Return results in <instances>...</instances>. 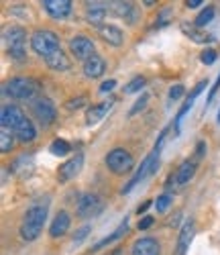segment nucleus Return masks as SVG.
Masks as SVG:
<instances>
[{
	"label": "nucleus",
	"mask_w": 220,
	"mask_h": 255,
	"mask_svg": "<svg viewBox=\"0 0 220 255\" xmlns=\"http://www.w3.org/2000/svg\"><path fill=\"white\" fill-rule=\"evenodd\" d=\"M206 86H208V82H206V80H202V82H200V84H198V86L194 88V92H192V94L188 96V100L184 102V106H182V109L178 111V115H175V133H180V123H182L184 115H186V113H188V111L192 109V106H194V100H196L198 96L202 94V90H204Z\"/></svg>",
	"instance_id": "6ab92c4d"
},
{
	"label": "nucleus",
	"mask_w": 220,
	"mask_h": 255,
	"mask_svg": "<svg viewBox=\"0 0 220 255\" xmlns=\"http://www.w3.org/2000/svg\"><path fill=\"white\" fill-rule=\"evenodd\" d=\"M153 221H155L153 217H143V219L139 221V231H147V229L153 225Z\"/></svg>",
	"instance_id": "4c0bfd02"
},
{
	"label": "nucleus",
	"mask_w": 220,
	"mask_h": 255,
	"mask_svg": "<svg viewBox=\"0 0 220 255\" xmlns=\"http://www.w3.org/2000/svg\"><path fill=\"white\" fill-rule=\"evenodd\" d=\"M112 104H114V100H104V102H100V104H94L92 109H88V113H86V123H88V125L100 123V121L110 113Z\"/></svg>",
	"instance_id": "aec40b11"
},
{
	"label": "nucleus",
	"mask_w": 220,
	"mask_h": 255,
	"mask_svg": "<svg viewBox=\"0 0 220 255\" xmlns=\"http://www.w3.org/2000/svg\"><path fill=\"white\" fill-rule=\"evenodd\" d=\"M194 239V221H186L182 231H180V237H178V255H186V251L190 249V243Z\"/></svg>",
	"instance_id": "5701e85b"
},
{
	"label": "nucleus",
	"mask_w": 220,
	"mask_h": 255,
	"mask_svg": "<svg viewBox=\"0 0 220 255\" xmlns=\"http://www.w3.org/2000/svg\"><path fill=\"white\" fill-rule=\"evenodd\" d=\"M2 90L12 100H35V96L39 94V84L33 78L16 76V78H10L4 84Z\"/></svg>",
	"instance_id": "7ed1b4c3"
},
{
	"label": "nucleus",
	"mask_w": 220,
	"mask_h": 255,
	"mask_svg": "<svg viewBox=\"0 0 220 255\" xmlns=\"http://www.w3.org/2000/svg\"><path fill=\"white\" fill-rule=\"evenodd\" d=\"M218 123H220V111H218Z\"/></svg>",
	"instance_id": "37998d69"
},
{
	"label": "nucleus",
	"mask_w": 220,
	"mask_h": 255,
	"mask_svg": "<svg viewBox=\"0 0 220 255\" xmlns=\"http://www.w3.org/2000/svg\"><path fill=\"white\" fill-rule=\"evenodd\" d=\"M4 41L8 45V55L14 61H25L27 59V31L18 25H12L4 31Z\"/></svg>",
	"instance_id": "20e7f679"
},
{
	"label": "nucleus",
	"mask_w": 220,
	"mask_h": 255,
	"mask_svg": "<svg viewBox=\"0 0 220 255\" xmlns=\"http://www.w3.org/2000/svg\"><path fill=\"white\" fill-rule=\"evenodd\" d=\"M0 125H2V129L12 131L20 143H31L37 139V129L33 121L16 104L2 106V111H0Z\"/></svg>",
	"instance_id": "f257e3e1"
},
{
	"label": "nucleus",
	"mask_w": 220,
	"mask_h": 255,
	"mask_svg": "<svg viewBox=\"0 0 220 255\" xmlns=\"http://www.w3.org/2000/svg\"><path fill=\"white\" fill-rule=\"evenodd\" d=\"M90 231H92L90 225H84L82 229H78V231H76V235H74V239H72V243H74V245H80L88 235H90Z\"/></svg>",
	"instance_id": "2f4dec72"
},
{
	"label": "nucleus",
	"mask_w": 220,
	"mask_h": 255,
	"mask_svg": "<svg viewBox=\"0 0 220 255\" xmlns=\"http://www.w3.org/2000/svg\"><path fill=\"white\" fill-rule=\"evenodd\" d=\"M31 47H33V51H35L37 55H41L43 59L49 57L53 51L61 49L59 37H57L53 31H47V29L33 33V37H31Z\"/></svg>",
	"instance_id": "423d86ee"
},
{
	"label": "nucleus",
	"mask_w": 220,
	"mask_h": 255,
	"mask_svg": "<svg viewBox=\"0 0 220 255\" xmlns=\"http://www.w3.org/2000/svg\"><path fill=\"white\" fill-rule=\"evenodd\" d=\"M182 33L186 35V37H190L194 43H200V45H206V43H212L214 41V37L212 35H206V33H202L200 31V27H196V25H188V23H184L182 25Z\"/></svg>",
	"instance_id": "b1692460"
},
{
	"label": "nucleus",
	"mask_w": 220,
	"mask_h": 255,
	"mask_svg": "<svg viewBox=\"0 0 220 255\" xmlns=\"http://www.w3.org/2000/svg\"><path fill=\"white\" fill-rule=\"evenodd\" d=\"M200 4H204L202 0H188V2H186V6H188V8H198Z\"/></svg>",
	"instance_id": "ea45409f"
},
{
	"label": "nucleus",
	"mask_w": 220,
	"mask_h": 255,
	"mask_svg": "<svg viewBox=\"0 0 220 255\" xmlns=\"http://www.w3.org/2000/svg\"><path fill=\"white\" fill-rule=\"evenodd\" d=\"M31 111H33V117L39 121L41 127H51L57 119V109H55V104L45 98V96H41V98H35L33 104H31Z\"/></svg>",
	"instance_id": "6e6552de"
},
{
	"label": "nucleus",
	"mask_w": 220,
	"mask_h": 255,
	"mask_svg": "<svg viewBox=\"0 0 220 255\" xmlns=\"http://www.w3.org/2000/svg\"><path fill=\"white\" fill-rule=\"evenodd\" d=\"M196 169H198V163H196L194 159L184 161V163L178 167V172H175L173 176H169L167 186H169V188H184V186L190 184V180L194 178Z\"/></svg>",
	"instance_id": "f8f14e48"
},
{
	"label": "nucleus",
	"mask_w": 220,
	"mask_h": 255,
	"mask_svg": "<svg viewBox=\"0 0 220 255\" xmlns=\"http://www.w3.org/2000/svg\"><path fill=\"white\" fill-rule=\"evenodd\" d=\"M45 221H47V204H33L25 212L23 225H20V237L25 241L39 239L43 227H45Z\"/></svg>",
	"instance_id": "f03ea898"
},
{
	"label": "nucleus",
	"mask_w": 220,
	"mask_h": 255,
	"mask_svg": "<svg viewBox=\"0 0 220 255\" xmlns=\"http://www.w3.org/2000/svg\"><path fill=\"white\" fill-rule=\"evenodd\" d=\"M98 35H100V39L104 41V43L112 45V47H120L124 43V33L116 25H104V27H100Z\"/></svg>",
	"instance_id": "dca6fc26"
},
{
	"label": "nucleus",
	"mask_w": 220,
	"mask_h": 255,
	"mask_svg": "<svg viewBox=\"0 0 220 255\" xmlns=\"http://www.w3.org/2000/svg\"><path fill=\"white\" fill-rule=\"evenodd\" d=\"M171 204H173V196H171V194H161V196L155 200V208H157V212H165Z\"/></svg>",
	"instance_id": "7c9ffc66"
},
{
	"label": "nucleus",
	"mask_w": 220,
	"mask_h": 255,
	"mask_svg": "<svg viewBox=\"0 0 220 255\" xmlns=\"http://www.w3.org/2000/svg\"><path fill=\"white\" fill-rule=\"evenodd\" d=\"M159 153H161V151L153 149V151L143 159V163H141V167L135 172V176L130 178V180H128V184L122 188V194H128L130 190H133L139 182H143L145 178H149V176H153V174L157 172V167H159Z\"/></svg>",
	"instance_id": "0eeeda50"
},
{
	"label": "nucleus",
	"mask_w": 220,
	"mask_h": 255,
	"mask_svg": "<svg viewBox=\"0 0 220 255\" xmlns=\"http://www.w3.org/2000/svg\"><path fill=\"white\" fill-rule=\"evenodd\" d=\"M214 14H216L214 6H206V8H204L200 14L196 16V23H194V25H196V27H206V25L210 23V20L214 18Z\"/></svg>",
	"instance_id": "c85d7f7f"
},
{
	"label": "nucleus",
	"mask_w": 220,
	"mask_h": 255,
	"mask_svg": "<svg viewBox=\"0 0 220 255\" xmlns=\"http://www.w3.org/2000/svg\"><path fill=\"white\" fill-rule=\"evenodd\" d=\"M204 153H206V143H204V141H198V145H196V155H198V157H204Z\"/></svg>",
	"instance_id": "58836bf2"
},
{
	"label": "nucleus",
	"mask_w": 220,
	"mask_h": 255,
	"mask_svg": "<svg viewBox=\"0 0 220 255\" xmlns=\"http://www.w3.org/2000/svg\"><path fill=\"white\" fill-rule=\"evenodd\" d=\"M216 57H218V53H216L214 49H210V47H208V49H204V51H202L200 61H202V63H206V66H210V63H214V61H216Z\"/></svg>",
	"instance_id": "72a5a7b5"
},
{
	"label": "nucleus",
	"mask_w": 220,
	"mask_h": 255,
	"mask_svg": "<svg viewBox=\"0 0 220 255\" xmlns=\"http://www.w3.org/2000/svg\"><path fill=\"white\" fill-rule=\"evenodd\" d=\"M218 88H220V74H218V78H216V82L212 84V88H210V92H208V104L214 100V96H216V92H218Z\"/></svg>",
	"instance_id": "c9c22d12"
},
{
	"label": "nucleus",
	"mask_w": 220,
	"mask_h": 255,
	"mask_svg": "<svg viewBox=\"0 0 220 255\" xmlns=\"http://www.w3.org/2000/svg\"><path fill=\"white\" fill-rule=\"evenodd\" d=\"M45 63H47V68L53 70V72H68V70H72V59L68 57V53H63V49H57L49 57H45Z\"/></svg>",
	"instance_id": "f3484780"
},
{
	"label": "nucleus",
	"mask_w": 220,
	"mask_h": 255,
	"mask_svg": "<svg viewBox=\"0 0 220 255\" xmlns=\"http://www.w3.org/2000/svg\"><path fill=\"white\" fill-rule=\"evenodd\" d=\"M82 167H84V153L72 155L68 161H63V163L59 165V169H57V180H59L61 184L74 180V178L80 174Z\"/></svg>",
	"instance_id": "9b49d317"
},
{
	"label": "nucleus",
	"mask_w": 220,
	"mask_h": 255,
	"mask_svg": "<svg viewBox=\"0 0 220 255\" xmlns=\"http://www.w3.org/2000/svg\"><path fill=\"white\" fill-rule=\"evenodd\" d=\"M110 12V6L106 2H86V20L94 27H104V20Z\"/></svg>",
	"instance_id": "ddd939ff"
},
{
	"label": "nucleus",
	"mask_w": 220,
	"mask_h": 255,
	"mask_svg": "<svg viewBox=\"0 0 220 255\" xmlns=\"http://www.w3.org/2000/svg\"><path fill=\"white\" fill-rule=\"evenodd\" d=\"M104 210V200L98 196V194H84L80 200H78V217L80 219H92V217H98L100 212Z\"/></svg>",
	"instance_id": "9d476101"
},
{
	"label": "nucleus",
	"mask_w": 220,
	"mask_h": 255,
	"mask_svg": "<svg viewBox=\"0 0 220 255\" xmlns=\"http://www.w3.org/2000/svg\"><path fill=\"white\" fill-rule=\"evenodd\" d=\"M43 8L55 20H63L72 14V0H43Z\"/></svg>",
	"instance_id": "4468645a"
},
{
	"label": "nucleus",
	"mask_w": 220,
	"mask_h": 255,
	"mask_svg": "<svg viewBox=\"0 0 220 255\" xmlns=\"http://www.w3.org/2000/svg\"><path fill=\"white\" fill-rule=\"evenodd\" d=\"M70 225H72L70 215H68L65 210H59L57 215H55V219H53V223H51V227H49V235H51L53 239L63 237L65 233L70 231Z\"/></svg>",
	"instance_id": "a211bd4d"
},
{
	"label": "nucleus",
	"mask_w": 220,
	"mask_h": 255,
	"mask_svg": "<svg viewBox=\"0 0 220 255\" xmlns=\"http://www.w3.org/2000/svg\"><path fill=\"white\" fill-rule=\"evenodd\" d=\"M184 92H186V88L182 86V84H175V86H171V88H169L167 98H169L171 102H175V100H180V98L184 96Z\"/></svg>",
	"instance_id": "473e14b6"
},
{
	"label": "nucleus",
	"mask_w": 220,
	"mask_h": 255,
	"mask_svg": "<svg viewBox=\"0 0 220 255\" xmlns=\"http://www.w3.org/2000/svg\"><path fill=\"white\" fill-rule=\"evenodd\" d=\"M128 231V219H124L118 227H116V231H112V235H108V237H104L102 241H98L96 245H94V249L92 251H100V249H104V247H108L110 243H114L116 239H120L122 235H124V233Z\"/></svg>",
	"instance_id": "393cba45"
},
{
	"label": "nucleus",
	"mask_w": 220,
	"mask_h": 255,
	"mask_svg": "<svg viewBox=\"0 0 220 255\" xmlns=\"http://www.w3.org/2000/svg\"><path fill=\"white\" fill-rule=\"evenodd\" d=\"M145 84H147V80L143 78V76H135L133 80H130L126 86H124V94H135V92H141L143 88H145Z\"/></svg>",
	"instance_id": "cd10ccee"
},
{
	"label": "nucleus",
	"mask_w": 220,
	"mask_h": 255,
	"mask_svg": "<svg viewBox=\"0 0 220 255\" xmlns=\"http://www.w3.org/2000/svg\"><path fill=\"white\" fill-rule=\"evenodd\" d=\"M110 8H112V12L116 16L124 18L128 25H133L137 20V16H139V10H137V6L133 2H112V6H110Z\"/></svg>",
	"instance_id": "412c9836"
},
{
	"label": "nucleus",
	"mask_w": 220,
	"mask_h": 255,
	"mask_svg": "<svg viewBox=\"0 0 220 255\" xmlns=\"http://www.w3.org/2000/svg\"><path fill=\"white\" fill-rule=\"evenodd\" d=\"M116 86V80H106L100 84V92H110V90H114Z\"/></svg>",
	"instance_id": "e433bc0d"
},
{
	"label": "nucleus",
	"mask_w": 220,
	"mask_h": 255,
	"mask_svg": "<svg viewBox=\"0 0 220 255\" xmlns=\"http://www.w3.org/2000/svg\"><path fill=\"white\" fill-rule=\"evenodd\" d=\"M84 102H86V96H78V98H74V100L68 102V109L70 111H76V109H80V106H84Z\"/></svg>",
	"instance_id": "f704fd0d"
},
{
	"label": "nucleus",
	"mask_w": 220,
	"mask_h": 255,
	"mask_svg": "<svg viewBox=\"0 0 220 255\" xmlns=\"http://www.w3.org/2000/svg\"><path fill=\"white\" fill-rule=\"evenodd\" d=\"M14 133L8 131V129H2L0 131V151L2 153H10L12 147H14Z\"/></svg>",
	"instance_id": "a878e982"
},
{
	"label": "nucleus",
	"mask_w": 220,
	"mask_h": 255,
	"mask_svg": "<svg viewBox=\"0 0 220 255\" xmlns=\"http://www.w3.org/2000/svg\"><path fill=\"white\" fill-rule=\"evenodd\" d=\"M147 102H149V94H141L137 100H135V104H133V109H130L128 111V117H135V115H139L143 109H145V106H147Z\"/></svg>",
	"instance_id": "c756f323"
},
{
	"label": "nucleus",
	"mask_w": 220,
	"mask_h": 255,
	"mask_svg": "<svg viewBox=\"0 0 220 255\" xmlns=\"http://www.w3.org/2000/svg\"><path fill=\"white\" fill-rule=\"evenodd\" d=\"M49 151L57 157H63V155H68L72 151V145L65 141V139H55L51 145H49Z\"/></svg>",
	"instance_id": "bb28decb"
},
{
	"label": "nucleus",
	"mask_w": 220,
	"mask_h": 255,
	"mask_svg": "<svg viewBox=\"0 0 220 255\" xmlns=\"http://www.w3.org/2000/svg\"><path fill=\"white\" fill-rule=\"evenodd\" d=\"M133 255H161V245L157 239L153 237H141L133 243V249H130Z\"/></svg>",
	"instance_id": "2eb2a0df"
},
{
	"label": "nucleus",
	"mask_w": 220,
	"mask_h": 255,
	"mask_svg": "<svg viewBox=\"0 0 220 255\" xmlns=\"http://www.w3.org/2000/svg\"><path fill=\"white\" fill-rule=\"evenodd\" d=\"M70 51L76 59L80 61H88L90 57L96 55V47H94V41L90 37H86V35H76L70 39Z\"/></svg>",
	"instance_id": "1a4fd4ad"
},
{
	"label": "nucleus",
	"mask_w": 220,
	"mask_h": 255,
	"mask_svg": "<svg viewBox=\"0 0 220 255\" xmlns=\"http://www.w3.org/2000/svg\"><path fill=\"white\" fill-rule=\"evenodd\" d=\"M151 204H153V202H151V200H147V202H143V204H141V206H139V208H137V212H139V215H141V212H145V210H147V208H149V206H151Z\"/></svg>",
	"instance_id": "a19ab883"
},
{
	"label": "nucleus",
	"mask_w": 220,
	"mask_h": 255,
	"mask_svg": "<svg viewBox=\"0 0 220 255\" xmlns=\"http://www.w3.org/2000/svg\"><path fill=\"white\" fill-rule=\"evenodd\" d=\"M104 161H106V167L114 176H124V174H128V172H133V169H135V157L130 155V151L122 149V147L112 149L106 155Z\"/></svg>",
	"instance_id": "39448f33"
},
{
	"label": "nucleus",
	"mask_w": 220,
	"mask_h": 255,
	"mask_svg": "<svg viewBox=\"0 0 220 255\" xmlns=\"http://www.w3.org/2000/svg\"><path fill=\"white\" fill-rule=\"evenodd\" d=\"M104 72H106V61L100 57V55H94V57H90L86 63H84V74H86V78H100V76H104Z\"/></svg>",
	"instance_id": "4be33fe9"
},
{
	"label": "nucleus",
	"mask_w": 220,
	"mask_h": 255,
	"mask_svg": "<svg viewBox=\"0 0 220 255\" xmlns=\"http://www.w3.org/2000/svg\"><path fill=\"white\" fill-rule=\"evenodd\" d=\"M118 253H120V249H114V253H112V255H118Z\"/></svg>",
	"instance_id": "79ce46f5"
}]
</instances>
